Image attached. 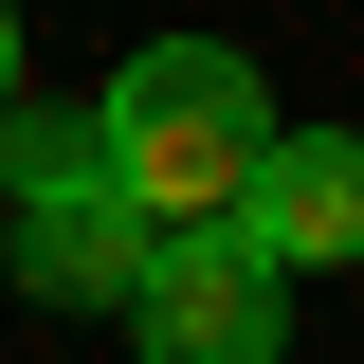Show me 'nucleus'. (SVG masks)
<instances>
[{
	"instance_id": "f257e3e1",
	"label": "nucleus",
	"mask_w": 364,
	"mask_h": 364,
	"mask_svg": "<svg viewBox=\"0 0 364 364\" xmlns=\"http://www.w3.org/2000/svg\"><path fill=\"white\" fill-rule=\"evenodd\" d=\"M91 146H109V182H128L146 237H219L255 200V164H273V91L219 37H146L128 73L91 91Z\"/></svg>"
},
{
	"instance_id": "f03ea898",
	"label": "nucleus",
	"mask_w": 364,
	"mask_h": 364,
	"mask_svg": "<svg viewBox=\"0 0 364 364\" xmlns=\"http://www.w3.org/2000/svg\"><path fill=\"white\" fill-rule=\"evenodd\" d=\"M0 255H18L37 310H128L146 219H128V182H109V146H91V109H37V128H18V219H0Z\"/></svg>"
},
{
	"instance_id": "7ed1b4c3",
	"label": "nucleus",
	"mask_w": 364,
	"mask_h": 364,
	"mask_svg": "<svg viewBox=\"0 0 364 364\" xmlns=\"http://www.w3.org/2000/svg\"><path fill=\"white\" fill-rule=\"evenodd\" d=\"M128 346H146V364H273V273L237 255V237H146Z\"/></svg>"
},
{
	"instance_id": "20e7f679",
	"label": "nucleus",
	"mask_w": 364,
	"mask_h": 364,
	"mask_svg": "<svg viewBox=\"0 0 364 364\" xmlns=\"http://www.w3.org/2000/svg\"><path fill=\"white\" fill-rule=\"evenodd\" d=\"M219 237H237V255L273 273V291H291V273H346V255H364V146H346V128H310V146L273 128V164H255V200H237Z\"/></svg>"
},
{
	"instance_id": "39448f33",
	"label": "nucleus",
	"mask_w": 364,
	"mask_h": 364,
	"mask_svg": "<svg viewBox=\"0 0 364 364\" xmlns=\"http://www.w3.org/2000/svg\"><path fill=\"white\" fill-rule=\"evenodd\" d=\"M0 128H18V18H0Z\"/></svg>"
}]
</instances>
